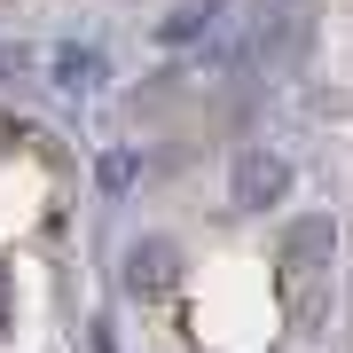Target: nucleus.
I'll return each instance as SVG.
<instances>
[{
    "label": "nucleus",
    "mask_w": 353,
    "mask_h": 353,
    "mask_svg": "<svg viewBox=\"0 0 353 353\" xmlns=\"http://www.w3.org/2000/svg\"><path fill=\"white\" fill-rule=\"evenodd\" d=\"M283 157H267V150H243L236 157V204H267V196H283Z\"/></svg>",
    "instance_id": "1"
},
{
    "label": "nucleus",
    "mask_w": 353,
    "mask_h": 353,
    "mask_svg": "<svg viewBox=\"0 0 353 353\" xmlns=\"http://www.w3.org/2000/svg\"><path fill=\"white\" fill-rule=\"evenodd\" d=\"M55 71H63V87H94V79H102V63H94L87 48H63V55H55Z\"/></svg>",
    "instance_id": "2"
},
{
    "label": "nucleus",
    "mask_w": 353,
    "mask_h": 353,
    "mask_svg": "<svg viewBox=\"0 0 353 353\" xmlns=\"http://www.w3.org/2000/svg\"><path fill=\"white\" fill-rule=\"evenodd\" d=\"M212 8H220V0H181V8H173V24H165V39H189L196 24H212Z\"/></svg>",
    "instance_id": "3"
},
{
    "label": "nucleus",
    "mask_w": 353,
    "mask_h": 353,
    "mask_svg": "<svg viewBox=\"0 0 353 353\" xmlns=\"http://www.w3.org/2000/svg\"><path fill=\"white\" fill-rule=\"evenodd\" d=\"M0 322H8V267H0Z\"/></svg>",
    "instance_id": "4"
}]
</instances>
